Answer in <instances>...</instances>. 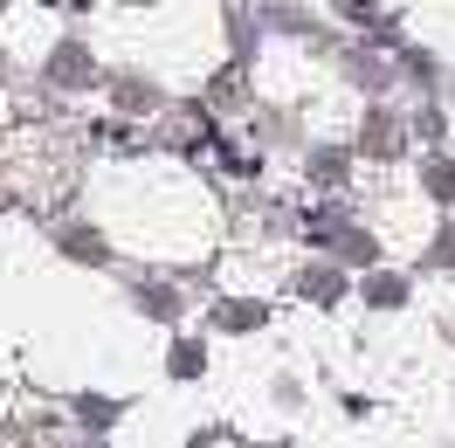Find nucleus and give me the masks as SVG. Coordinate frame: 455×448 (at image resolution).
I'll use <instances>...</instances> for the list:
<instances>
[{
    "instance_id": "obj_1",
    "label": "nucleus",
    "mask_w": 455,
    "mask_h": 448,
    "mask_svg": "<svg viewBox=\"0 0 455 448\" xmlns=\"http://www.w3.org/2000/svg\"><path fill=\"white\" fill-rule=\"evenodd\" d=\"M304 297L331 304V297H339V276H331V269H311V276H304Z\"/></svg>"
},
{
    "instance_id": "obj_2",
    "label": "nucleus",
    "mask_w": 455,
    "mask_h": 448,
    "mask_svg": "<svg viewBox=\"0 0 455 448\" xmlns=\"http://www.w3.org/2000/svg\"><path fill=\"white\" fill-rule=\"evenodd\" d=\"M84 76V49H62L56 56V84H76Z\"/></svg>"
},
{
    "instance_id": "obj_3",
    "label": "nucleus",
    "mask_w": 455,
    "mask_h": 448,
    "mask_svg": "<svg viewBox=\"0 0 455 448\" xmlns=\"http://www.w3.org/2000/svg\"><path fill=\"white\" fill-rule=\"evenodd\" d=\"M427 187H435L442 200H455V166H435V172H427Z\"/></svg>"
}]
</instances>
